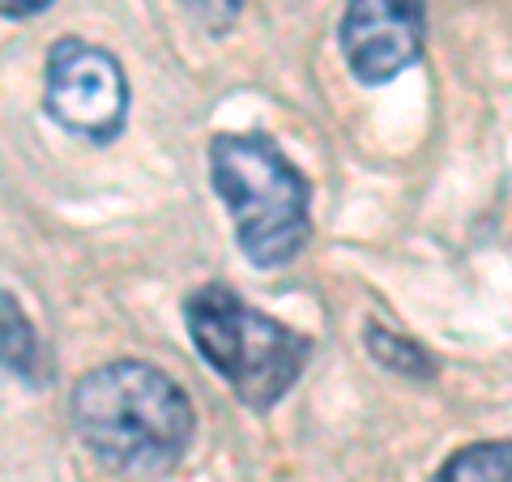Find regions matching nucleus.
I'll return each mask as SVG.
<instances>
[{"label":"nucleus","mask_w":512,"mask_h":482,"mask_svg":"<svg viewBox=\"0 0 512 482\" xmlns=\"http://www.w3.org/2000/svg\"><path fill=\"white\" fill-rule=\"evenodd\" d=\"M244 5H248V0H180V9L205 30V35H214V39L227 35V30L239 22Z\"/></svg>","instance_id":"1a4fd4ad"},{"label":"nucleus","mask_w":512,"mask_h":482,"mask_svg":"<svg viewBox=\"0 0 512 482\" xmlns=\"http://www.w3.org/2000/svg\"><path fill=\"white\" fill-rule=\"evenodd\" d=\"M431 482H512V440H478L457 448Z\"/></svg>","instance_id":"0eeeda50"},{"label":"nucleus","mask_w":512,"mask_h":482,"mask_svg":"<svg viewBox=\"0 0 512 482\" xmlns=\"http://www.w3.org/2000/svg\"><path fill=\"white\" fill-rule=\"evenodd\" d=\"M0 308H5L0 312V359H5V372L13 380H22L26 389H43L56 372L43 337L35 333V325L26 320V312L18 308V299H13L9 291H5V299H0Z\"/></svg>","instance_id":"423d86ee"},{"label":"nucleus","mask_w":512,"mask_h":482,"mask_svg":"<svg viewBox=\"0 0 512 482\" xmlns=\"http://www.w3.org/2000/svg\"><path fill=\"white\" fill-rule=\"evenodd\" d=\"M184 325L197 355L231 384L248 410H274L308 367V337L239 299L231 286H197L184 299Z\"/></svg>","instance_id":"7ed1b4c3"},{"label":"nucleus","mask_w":512,"mask_h":482,"mask_svg":"<svg viewBox=\"0 0 512 482\" xmlns=\"http://www.w3.org/2000/svg\"><path fill=\"white\" fill-rule=\"evenodd\" d=\"M210 180L235 222L244 261L282 269L312 239V188L265 133H218L210 141Z\"/></svg>","instance_id":"f03ea898"},{"label":"nucleus","mask_w":512,"mask_h":482,"mask_svg":"<svg viewBox=\"0 0 512 482\" xmlns=\"http://www.w3.org/2000/svg\"><path fill=\"white\" fill-rule=\"evenodd\" d=\"M43 103L64 133L86 137L94 146L116 141L128 124V77L124 64L77 35L56 39L47 52Z\"/></svg>","instance_id":"20e7f679"},{"label":"nucleus","mask_w":512,"mask_h":482,"mask_svg":"<svg viewBox=\"0 0 512 482\" xmlns=\"http://www.w3.org/2000/svg\"><path fill=\"white\" fill-rule=\"evenodd\" d=\"M69 414L82 444L111 470L163 474L192 444V401L163 367L111 359L73 384Z\"/></svg>","instance_id":"f257e3e1"},{"label":"nucleus","mask_w":512,"mask_h":482,"mask_svg":"<svg viewBox=\"0 0 512 482\" xmlns=\"http://www.w3.org/2000/svg\"><path fill=\"white\" fill-rule=\"evenodd\" d=\"M47 5H56V0H0V9H5V18H35V13H43Z\"/></svg>","instance_id":"9d476101"},{"label":"nucleus","mask_w":512,"mask_h":482,"mask_svg":"<svg viewBox=\"0 0 512 482\" xmlns=\"http://www.w3.org/2000/svg\"><path fill=\"white\" fill-rule=\"evenodd\" d=\"M342 56L363 86H384L423 60L427 9L423 0H346Z\"/></svg>","instance_id":"39448f33"},{"label":"nucleus","mask_w":512,"mask_h":482,"mask_svg":"<svg viewBox=\"0 0 512 482\" xmlns=\"http://www.w3.org/2000/svg\"><path fill=\"white\" fill-rule=\"evenodd\" d=\"M363 342H367V355H372L384 372H397V376H406L414 384H427L431 376H436V359L427 355V346H419L406 333H393V329H384L372 320V325L363 329Z\"/></svg>","instance_id":"6e6552de"}]
</instances>
